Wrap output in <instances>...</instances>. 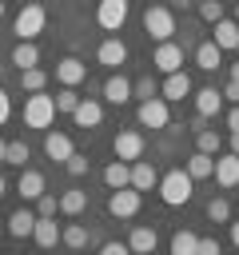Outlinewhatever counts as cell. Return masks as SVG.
Instances as JSON below:
<instances>
[{"label": "cell", "mask_w": 239, "mask_h": 255, "mask_svg": "<svg viewBox=\"0 0 239 255\" xmlns=\"http://www.w3.org/2000/svg\"><path fill=\"white\" fill-rule=\"evenodd\" d=\"M159 199L167 203V207H183L187 199H191V187H195V179L187 175V167H175V171H167V175H159Z\"/></svg>", "instance_id": "cell-1"}, {"label": "cell", "mask_w": 239, "mask_h": 255, "mask_svg": "<svg viewBox=\"0 0 239 255\" xmlns=\"http://www.w3.org/2000/svg\"><path fill=\"white\" fill-rule=\"evenodd\" d=\"M52 120H56V96L28 92V100H24V128H40V131H48Z\"/></svg>", "instance_id": "cell-2"}, {"label": "cell", "mask_w": 239, "mask_h": 255, "mask_svg": "<svg viewBox=\"0 0 239 255\" xmlns=\"http://www.w3.org/2000/svg\"><path fill=\"white\" fill-rule=\"evenodd\" d=\"M44 24H48V12H44V4H24L20 12H16V40H36L40 32H44Z\"/></svg>", "instance_id": "cell-3"}, {"label": "cell", "mask_w": 239, "mask_h": 255, "mask_svg": "<svg viewBox=\"0 0 239 255\" xmlns=\"http://www.w3.org/2000/svg\"><path fill=\"white\" fill-rule=\"evenodd\" d=\"M135 120H139V128L159 131V128H167V124H171V108H167V100H163V96H151V100H139Z\"/></svg>", "instance_id": "cell-4"}, {"label": "cell", "mask_w": 239, "mask_h": 255, "mask_svg": "<svg viewBox=\"0 0 239 255\" xmlns=\"http://www.w3.org/2000/svg\"><path fill=\"white\" fill-rule=\"evenodd\" d=\"M139 203H143V195L127 183V187H112V195H108V215L112 219H131V215H139Z\"/></svg>", "instance_id": "cell-5"}, {"label": "cell", "mask_w": 239, "mask_h": 255, "mask_svg": "<svg viewBox=\"0 0 239 255\" xmlns=\"http://www.w3.org/2000/svg\"><path fill=\"white\" fill-rule=\"evenodd\" d=\"M143 32L159 44V40H171V32H175V16L167 12V8H159V4H147V12H143Z\"/></svg>", "instance_id": "cell-6"}, {"label": "cell", "mask_w": 239, "mask_h": 255, "mask_svg": "<svg viewBox=\"0 0 239 255\" xmlns=\"http://www.w3.org/2000/svg\"><path fill=\"white\" fill-rule=\"evenodd\" d=\"M151 64H155V72H179L183 68V48L175 44V40H159L155 44V52H151Z\"/></svg>", "instance_id": "cell-7"}, {"label": "cell", "mask_w": 239, "mask_h": 255, "mask_svg": "<svg viewBox=\"0 0 239 255\" xmlns=\"http://www.w3.org/2000/svg\"><path fill=\"white\" fill-rule=\"evenodd\" d=\"M96 20H100V28H104V32H120V28H123V20H127V0H100Z\"/></svg>", "instance_id": "cell-8"}, {"label": "cell", "mask_w": 239, "mask_h": 255, "mask_svg": "<svg viewBox=\"0 0 239 255\" xmlns=\"http://www.w3.org/2000/svg\"><path fill=\"white\" fill-rule=\"evenodd\" d=\"M112 151H116V159H127V163L139 159V155H143V135L127 128V131H120V135L112 139Z\"/></svg>", "instance_id": "cell-9"}, {"label": "cell", "mask_w": 239, "mask_h": 255, "mask_svg": "<svg viewBox=\"0 0 239 255\" xmlns=\"http://www.w3.org/2000/svg\"><path fill=\"white\" fill-rule=\"evenodd\" d=\"M215 183L219 187H239V155L235 151H223V155H215Z\"/></svg>", "instance_id": "cell-10"}, {"label": "cell", "mask_w": 239, "mask_h": 255, "mask_svg": "<svg viewBox=\"0 0 239 255\" xmlns=\"http://www.w3.org/2000/svg\"><path fill=\"white\" fill-rule=\"evenodd\" d=\"M56 80H60L64 88H76V84H84V80H88V64H84V60H76V56H64V60L56 64Z\"/></svg>", "instance_id": "cell-11"}, {"label": "cell", "mask_w": 239, "mask_h": 255, "mask_svg": "<svg viewBox=\"0 0 239 255\" xmlns=\"http://www.w3.org/2000/svg\"><path fill=\"white\" fill-rule=\"evenodd\" d=\"M96 60H100L104 68H112V72H116V68H123V64H127V44L112 36V40H104V44H100Z\"/></svg>", "instance_id": "cell-12"}, {"label": "cell", "mask_w": 239, "mask_h": 255, "mask_svg": "<svg viewBox=\"0 0 239 255\" xmlns=\"http://www.w3.org/2000/svg\"><path fill=\"white\" fill-rule=\"evenodd\" d=\"M72 120H76V128H100V124H104V104H100V100H84V96H80V104H76Z\"/></svg>", "instance_id": "cell-13"}, {"label": "cell", "mask_w": 239, "mask_h": 255, "mask_svg": "<svg viewBox=\"0 0 239 255\" xmlns=\"http://www.w3.org/2000/svg\"><path fill=\"white\" fill-rule=\"evenodd\" d=\"M159 96H163V100H183V96H191V76H187L183 68H179V72H167Z\"/></svg>", "instance_id": "cell-14"}, {"label": "cell", "mask_w": 239, "mask_h": 255, "mask_svg": "<svg viewBox=\"0 0 239 255\" xmlns=\"http://www.w3.org/2000/svg\"><path fill=\"white\" fill-rule=\"evenodd\" d=\"M104 100H108V104H116V108H120V104H127V100H131V80H123L120 72H112V76L104 80Z\"/></svg>", "instance_id": "cell-15"}, {"label": "cell", "mask_w": 239, "mask_h": 255, "mask_svg": "<svg viewBox=\"0 0 239 255\" xmlns=\"http://www.w3.org/2000/svg\"><path fill=\"white\" fill-rule=\"evenodd\" d=\"M72 151H76V147H72V139H68L64 131H44V155H48V159L64 163Z\"/></svg>", "instance_id": "cell-16"}, {"label": "cell", "mask_w": 239, "mask_h": 255, "mask_svg": "<svg viewBox=\"0 0 239 255\" xmlns=\"http://www.w3.org/2000/svg\"><path fill=\"white\" fill-rule=\"evenodd\" d=\"M16 191H20V199H24V203H36V199L44 195V175H40V171H32V167H24V171H20Z\"/></svg>", "instance_id": "cell-17"}, {"label": "cell", "mask_w": 239, "mask_h": 255, "mask_svg": "<svg viewBox=\"0 0 239 255\" xmlns=\"http://www.w3.org/2000/svg\"><path fill=\"white\" fill-rule=\"evenodd\" d=\"M32 239H36V247H56V243H60V227H56V215H36Z\"/></svg>", "instance_id": "cell-18"}, {"label": "cell", "mask_w": 239, "mask_h": 255, "mask_svg": "<svg viewBox=\"0 0 239 255\" xmlns=\"http://www.w3.org/2000/svg\"><path fill=\"white\" fill-rule=\"evenodd\" d=\"M211 40H215L223 52H235V48H239V20H235V16H231V20H227V16L215 20V36H211Z\"/></svg>", "instance_id": "cell-19"}, {"label": "cell", "mask_w": 239, "mask_h": 255, "mask_svg": "<svg viewBox=\"0 0 239 255\" xmlns=\"http://www.w3.org/2000/svg\"><path fill=\"white\" fill-rule=\"evenodd\" d=\"M219 64H223V48H219L215 40H203V44L195 48V68H199V72H215Z\"/></svg>", "instance_id": "cell-20"}, {"label": "cell", "mask_w": 239, "mask_h": 255, "mask_svg": "<svg viewBox=\"0 0 239 255\" xmlns=\"http://www.w3.org/2000/svg\"><path fill=\"white\" fill-rule=\"evenodd\" d=\"M195 112H199L203 120L219 116V112H223V92H215V88H199V92H195Z\"/></svg>", "instance_id": "cell-21"}, {"label": "cell", "mask_w": 239, "mask_h": 255, "mask_svg": "<svg viewBox=\"0 0 239 255\" xmlns=\"http://www.w3.org/2000/svg\"><path fill=\"white\" fill-rule=\"evenodd\" d=\"M155 183H159V171L147 159H131V187L135 191H151Z\"/></svg>", "instance_id": "cell-22"}, {"label": "cell", "mask_w": 239, "mask_h": 255, "mask_svg": "<svg viewBox=\"0 0 239 255\" xmlns=\"http://www.w3.org/2000/svg\"><path fill=\"white\" fill-rule=\"evenodd\" d=\"M32 227H36V211H32V207H20V211L8 215V235H12V239H28Z\"/></svg>", "instance_id": "cell-23"}, {"label": "cell", "mask_w": 239, "mask_h": 255, "mask_svg": "<svg viewBox=\"0 0 239 255\" xmlns=\"http://www.w3.org/2000/svg\"><path fill=\"white\" fill-rule=\"evenodd\" d=\"M155 243H159V239H155V227H143V223H139V227H131V235H127V247H131L135 255L155 251Z\"/></svg>", "instance_id": "cell-24"}, {"label": "cell", "mask_w": 239, "mask_h": 255, "mask_svg": "<svg viewBox=\"0 0 239 255\" xmlns=\"http://www.w3.org/2000/svg\"><path fill=\"white\" fill-rule=\"evenodd\" d=\"M104 183H108V187H127V183H131V163H127V159H112V163L104 167Z\"/></svg>", "instance_id": "cell-25"}, {"label": "cell", "mask_w": 239, "mask_h": 255, "mask_svg": "<svg viewBox=\"0 0 239 255\" xmlns=\"http://www.w3.org/2000/svg\"><path fill=\"white\" fill-rule=\"evenodd\" d=\"M12 64H16L20 72H24V68H36V64H40V48H36L32 40H20V44L12 48Z\"/></svg>", "instance_id": "cell-26"}, {"label": "cell", "mask_w": 239, "mask_h": 255, "mask_svg": "<svg viewBox=\"0 0 239 255\" xmlns=\"http://www.w3.org/2000/svg\"><path fill=\"white\" fill-rule=\"evenodd\" d=\"M183 167H187V175H191V179H207V175L215 171V155H207V151H195V155H191Z\"/></svg>", "instance_id": "cell-27"}, {"label": "cell", "mask_w": 239, "mask_h": 255, "mask_svg": "<svg viewBox=\"0 0 239 255\" xmlns=\"http://www.w3.org/2000/svg\"><path fill=\"white\" fill-rule=\"evenodd\" d=\"M88 207V191H80V187H68L64 195H60V211L64 215H80Z\"/></svg>", "instance_id": "cell-28"}, {"label": "cell", "mask_w": 239, "mask_h": 255, "mask_svg": "<svg viewBox=\"0 0 239 255\" xmlns=\"http://www.w3.org/2000/svg\"><path fill=\"white\" fill-rule=\"evenodd\" d=\"M195 247H199V235H195V231L179 227V231L171 235V255H195Z\"/></svg>", "instance_id": "cell-29"}, {"label": "cell", "mask_w": 239, "mask_h": 255, "mask_svg": "<svg viewBox=\"0 0 239 255\" xmlns=\"http://www.w3.org/2000/svg\"><path fill=\"white\" fill-rule=\"evenodd\" d=\"M219 147H223V135H219V131H211V128H199V131H195V151L219 155Z\"/></svg>", "instance_id": "cell-30"}, {"label": "cell", "mask_w": 239, "mask_h": 255, "mask_svg": "<svg viewBox=\"0 0 239 255\" xmlns=\"http://www.w3.org/2000/svg\"><path fill=\"white\" fill-rule=\"evenodd\" d=\"M44 84H48V72H44L40 64L20 72V88H24V92H44Z\"/></svg>", "instance_id": "cell-31"}, {"label": "cell", "mask_w": 239, "mask_h": 255, "mask_svg": "<svg viewBox=\"0 0 239 255\" xmlns=\"http://www.w3.org/2000/svg\"><path fill=\"white\" fill-rule=\"evenodd\" d=\"M60 243H64V247H88V227H84V223L60 227Z\"/></svg>", "instance_id": "cell-32"}, {"label": "cell", "mask_w": 239, "mask_h": 255, "mask_svg": "<svg viewBox=\"0 0 239 255\" xmlns=\"http://www.w3.org/2000/svg\"><path fill=\"white\" fill-rule=\"evenodd\" d=\"M207 219H211V223H227V219H231V203H227L223 195L207 199Z\"/></svg>", "instance_id": "cell-33"}, {"label": "cell", "mask_w": 239, "mask_h": 255, "mask_svg": "<svg viewBox=\"0 0 239 255\" xmlns=\"http://www.w3.org/2000/svg\"><path fill=\"white\" fill-rule=\"evenodd\" d=\"M76 104H80V96H76V88H64L60 84V92H56V112H76Z\"/></svg>", "instance_id": "cell-34"}, {"label": "cell", "mask_w": 239, "mask_h": 255, "mask_svg": "<svg viewBox=\"0 0 239 255\" xmlns=\"http://www.w3.org/2000/svg\"><path fill=\"white\" fill-rule=\"evenodd\" d=\"M131 96H135V100H151V96H159V88H155L151 76H139V80L131 84Z\"/></svg>", "instance_id": "cell-35"}, {"label": "cell", "mask_w": 239, "mask_h": 255, "mask_svg": "<svg viewBox=\"0 0 239 255\" xmlns=\"http://www.w3.org/2000/svg\"><path fill=\"white\" fill-rule=\"evenodd\" d=\"M199 20H207V24L223 20V4L219 0H199Z\"/></svg>", "instance_id": "cell-36"}, {"label": "cell", "mask_w": 239, "mask_h": 255, "mask_svg": "<svg viewBox=\"0 0 239 255\" xmlns=\"http://www.w3.org/2000/svg\"><path fill=\"white\" fill-rule=\"evenodd\" d=\"M64 171H68V175H76V179H80V175H88V155L72 151V155L64 159Z\"/></svg>", "instance_id": "cell-37"}, {"label": "cell", "mask_w": 239, "mask_h": 255, "mask_svg": "<svg viewBox=\"0 0 239 255\" xmlns=\"http://www.w3.org/2000/svg\"><path fill=\"white\" fill-rule=\"evenodd\" d=\"M4 163H16V167H24V163H28V143L12 139V143H8V159H4Z\"/></svg>", "instance_id": "cell-38"}, {"label": "cell", "mask_w": 239, "mask_h": 255, "mask_svg": "<svg viewBox=\"0 0 239 255\" xmlns=\"http://www.w3.org/2000/svg\"><path fill=\"white\" fill-rule=\"evenodd\" d=\"M56 211H60V195H48V191H44V195L36 199V215H56Z\"/></svg>", "instance_id": "cell-39"}, {"label": "cell", "mask_w": 239, "mask_h": 255, "mask_svg": "<svg viewBox=\"0 0 239 255\" xmlns=\"http://www.w3.org/2000/svg\"><path fill=\"white\" fill-rule=\"evenodd\" d=\"M8 120H12V96H8L4 88H0V128H4Z\"/></svg>", "instance_id": "cell-40"}, {"label": "cell", "mask_w": 239, "mask_h": 255, "mask_svg": "<svg viewBox=\"0 0 239 255\" xmlns=\"http://www.w3.org/2000/svg\"><path fill=\"white\" fill-rule=\"evenodd\" d=\"M100 251H104V255H127L131 247H127V243H116V239H108V243H100Z\"/></svg>", "instance_id": "cell-41"}, {"label": "cell", "mask_w": 239, "mask_h": 255, "mask_svg": "<svg viewBox=\"0 0 239 255\" xmlns=\"http://www.w3.org/2000/svg\"><path fill=\"white\" fill-rule=\"evenodd\" d=\"M195 255H219V243H215V239H199Z\"/></svg>", "instance_id": "cell-42"}, {"label": "cell", "mask_w": 239, "mask_h": 255, "mask_svg": "<svg viewBox=\"0 0 239 255\" xmlns=\"http://www.w3.org/2000/svg\"><path fill=\"white\" fill-rule=\"evenodd\" d=\"M223 100H231V104H239V80H231V84L223 88Z\"/></svg>", "instance_id": "cell-43"}, {"label": "cell", "mask_w": 239, "mask_h": 255, "mask_svg": "<svg viewBox=\"0 0 239 255\" xmlns=\"http://www.w3.org/2000/svg\"><path fill=\"white\" fill-rule=\"evenodd\" d=\"M227 131H239V104H231L227 112Z\"/></svg>", "instance_id": "cell-44"}, {"label": "cell", "mask_w": 239, "mask_h": 255, "mask_svg": "<svg viewBox=\"0 0 239 255\" xmlns=\"http://www.w3.org/2000/svg\"><path fill=\"white\" fill-rule=\"evenodd\" d=\"M231 243H235V251H239V223H231Z\"/></svg>", "instance_id": "cell-45"}, {"label": "cell", "mask_w": 239, "mask_h": 255, "mask_svg": "<svg viewBox=\"0 0 239 255\" xmlns=\"http://www.w3.org/2000/svg\"><path fill=\"white\" fill-rule=\"evenodd\" d=\"M231 151L239 155V131H231Z\"/></svg>", "instance_id": "cell-46"}, {"label": "cell", "mask_w": 239, "mask_h": 255, "mask_svg": "<svg viewBox=\"0 0 239 255\" xmlns=\"http://www.w3.org/2000/svg\"><path fill=\"white\" fill-rule=\"evenodd\" d=\"M8 159V139H0V163Z\"/></svg>", "instance_id": "cell-47"}, {"label": "cell", "mask_w": 239, "mask_h": 255, "mask_svg": "<svg viewBox=\"0 0 239 255\" xmlns=\"http://www.w3.org/2000/svg\"><path fill=\"white\" fill-rule=\"evenodd\" d=\"M4 191H8V179H4V175H0V199H4Z\"/></svg>", "instance_id": "cell-48"}, {"label": "cell", "mask_w": 239, "mask_h": 255, "mask_svg": "<svg viewBox=\"0 0 239 255\" xmlns=\"http://www.w3.org/2000/svg\"><path fill=\"white\" fill-rule=\"evenodd\" d=\"M231 80H239V64H231Z\"/></svg>", "instance_id": "cell-49"}, {"label": "cell", "mask_w": 239, "mask_h": 255, "mask_svg": "<svg viewBox=\"0 0 239 255\" xmlns=\"http://www.w3.org/2000/svg\"><path fill=\"white\" fill-rule=\"evenodd\" d=\"M0 16H4V0H0Z\"/></svg>", "instance_id": "cell-50"}, {"label": "cell", "mask_w": 239, "mask_h": 255, "mask_svg": "<svg viewBox=\"0 0 239 255\" xmlns=\"http://www.w3.org/2000/svg\"><path fill=\"white\" fill-rule=\"evenodd\" d=\"M235 20H239V8H235Z\"/></svg>", "instance_id": "cell-51"}, {"label": "cell", "mask_w": 239, "mask_h": 255, "mask_svg": "<svg viewBox=\"0 0 239 255\" xmlns=\"http://www.w3.org/2000/svg\"><path fill=\"white\" fill-rule=\"evenodd\" d=\"M235 52H239V48H235Z\"/></svg>", "instance_id": "cell-52"}]
</instances>
